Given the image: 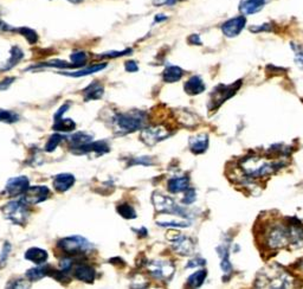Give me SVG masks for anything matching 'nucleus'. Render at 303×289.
Wrapping results in <instances>:
<instances>
[{
    "label": "nucleus",
    "mask_w": 303,
    "mask_h": 289,
    "mask_svg": "<svg viewBox=\"0 0 303 289\" xmlns=\"http://www.w3.org/2000/svg\"><path fill=\"white\" fill-rule=\"evenodd\" d=\"M50 196L51 192L46 186H33L26 190L22 200L26 205H36L46 200Z\"/></svg>",
    "instance_id": "nucleus-10"
},
{
    "label": "nucleus",
    "mask_w": 303,
    "mask_h": 289,
    "mask_svg": "<svg viewBox=\"0 0 303 289\" xmlns=\"http://www.w3.org/2000/svg\"><path fill=\"white\" fill-rule=\"evenodd\" d=\"M171 134L172 132L169 131L166 126L155 125L142 129L140 139L144 144L148 146H154L156 144H159V142L166 140V139L171 137Z\"/></svg>",
    "instance_id": "nucleus-8"
},
{
    "label": "nucleus",
    "mask_w": 303,
    "mask_h": 289,
    "mask_svg": "<svg viewBox=\"0 0 303 289\" xmlns=\"http://www.w3.org/2000/svg\"><path fill=\"white\" fill-rule=\"evenodd\" d=\"M301 267H302V268H303V263H302V264H301Z\"/></svg>",
    "instance_id": "nucleus-51"
},
{
    "label": "nucleus",
    "mask_w": 303,
    "mask_h": 289,
    "mask_svg": "<svg viewBox=\"0 0 303 289\" xmlns=\"http://www.w3.org/2000/svg\"><path fill=\"white\" fill-rule=\"evenodd\" d=\"M10 253H11V244H10L9 242H5L4 247H3L2 254H0V268L5 267L6 262H8V260H9Z\"/></svg>",
    "instance_id": "nucleus-37"
},
{
    "label": "nucleus",
    "mask_w": 303,
    "mask_h": 289,
    "mask_svg": "<svg viewBox=\"0 0 303 289\" xmlns=\"http://www.w3.org/2000/svg\"><path fill=\"white\" fill-rule=\"evenodd\" d=\"M206 261L204 260V258H200V257H197L195 258V260L190 261L189 263H187V268H195V267H202V266H205Z\"/></svg>",
    "instance_id": "nucleus-41"
},
{
    "label": "nucleus",
    "mask_w": 303,
    "mask_h": 289,
    "mask_svg": "<svg viewBox=\"0 0 303 289\" xmlns=\"http://www.w3.org/2000/svg\"><path fill=\"white\" fill-rule=\"evenodd\" d=\"M156 224L161 227H173V229H184L190 226V223L185 220H168V222H158Z\"/></svg>",
    "instance_id": "nucleus-35"
},
{
    "label": "nucleus",
    "mask_w": 303,
    "mask_h": 289,
    "mask_svg": "<svg viewBox=\"0 0 303 289\" xmlns=\"http://www.w3.org/2000/svg\"><path fill=\"white\" fill-rule=\"evenodd\" d=\"M70 3H74V4H80V3L83 2V0H69Z\"/></svg>",
    "instance_id": "nucleus-49"
},
{
    "label": "nucleus",
    "mask_w": 303,
    "mask_h": 289,
    "mask_svg": "<svg viewBox=\"0 0 303 289\" xmlns=\"http://www.w3.org/2000/svg\"><path fill=\"white\" fill-rule=\"evenodd\" d=\"M3 213H4L6 219H9L10 222L16 224V225L24 226L26 225L27 220H29V210H27V205L22 199L6 204L3 209Z\"/></svg>",
    "instance_id": "nucleus-5"
},
{
    "label": "nucleus",
    "mask_w": 303,
    "mask_h": 289,
    "mask_svg": "<svg viewBox=\"0 0 303 289\" xmlns=\"http://www.w3.org/2000/svg\"><path fill=\"white\" fill-rule=\"evenodd\" d=\"M132 165L152 166L153 165V161H152V158H149V156H140V158L132 159V161L129 162V166H132Z\"/></svg>",
    "instance_id": "nucleus-39"
},
{
    "label": "nucleus",
    "mask_w": 303,
    "mask_h": 289,
    "mask_svg": "<svg viewBox=\"0 0 303 289\" xmlns=\"http://www.w3.org/2000/svg\"><path fill=\"white\" fill-rule=\"evenodd\" d=\"M69 140H70L71 149H75L88 144V142H90L93 140V135L84 133V132H77V133L71 135Z\"/></svg>",
    "instance_id": "nucleus-26"
},
{
    "label": "nucleus",
    "mask_w": 303,
    "mask_h": 289,
    "mask_svg": "<svg viewBox=\"0 0 303 289\" xmlns=\"http://www.w3.org/2000/svg\"><path fill=\"white\" fill-rule=\"evenodd\" d=\"M176 2H183V0H176Z\"/></svg>",
    "instance_id": "nucleus-50"
},
{
    "label": "nucleus",
    "mask_w": 303,
    "mask_h": 289,
    "mask_svg": "<svg viewBox=\"0 0 303 289\" xmlns=\"http://www.w3.org/2000/svg\"><path fill=\"white\" fill-rule=\"evenodd\" d=\"M75 153H78V154H84V153H98V154H104V153H108L110 151V147L105 141H90L88 144L81 146V147L73 149Z\"/></svg>",
    "instance_id": "nucleus-14"
},
{
    "label": "nucleus",
    "mask_w": 303,
    "mask_h": 289,
    "mask_svg": "<svg viewBox=\"0 0 303 289\" xmlns=\"http://www.w3.org/2000/svg\"><path fill=\"white\" fill-rule=\"evenodd\" d=\"M197 198V192L195 189L189 188L187 190L184 191V198H183V203L185 204V205H191V204H193L196 202Z\"/></svg>",
    "instance_id": "nucleus-36"
},
{
    "label": "nucleus",
    "mask_w": 303,
    "mask_h": 289,
    "mask_svg": "<svg viewBox=\"0 0 303 289\" xmlns=\"http://www.w3.org/2000/svg\"><path fill=\"white\" fill-rule=\"evenodd\" d=\"M52 129L56 132L69 133V132H73L76 129V124H75L71 119H63V117H62L58 119H54V124H53Z\"/></svg>",
    "instance_id": "nucleus-25"
},
{
    "label": "nucleus",
    "mask_w": 303,
    "mask_h": 289,
    "mask_svg": "<svg viewBox=\"0 0 303 289\" xmlns=\"http://www.w3.org/2000/svg\"><path fill=\"white\" fill-rule=\"evenodd\" d=\"M16 31L19 32L20 35H23L24 37H25L26 40L29 43L35 44L37 40H38V35H37L35 30L29 29V28H20V29H17Z\"/></svg>",
    "instance_id": "nucleus-34"
},
{
    "label": "nucleus",
    "mask_w": 303,
    "mask_h": 289,
    "mask_svg": "<svg viewBox=\"0 0 303 289\" xmlns=\"http://www.w3.org/2000/svg\"><path fill=\"white\" fill-rule=\"evenodd\" d=\"M13 81H15V77H8L5 78L4 81H2V82H0V90L8 89V88L13 83Z\"/></svg>",
    "instance_id": "nucleus-44"
},
{
    "label": "nucleus",
    "mask_w": 303,
    "mask_h": 289,
    "mask_svg": "<svg viewBox=\"0 0 303 289\" xmlns=\"http://www.w3.org/2000/svg\"><path fill=\"white\" fill-rule=\"evenodd\" d=\"M116 211L118 215H120L122 218L125 219H135L136 218V211L134 210V207L132 205H129L128 203H124L117 205Z\"/></svg>",
    "instance_id": "nucleus-29"
},
{
    "label": "nucleus",
    "mask_w": 303,
    "mask_h": 289,
    "mask_svg": "<svg viewBox=\"0 0 303 289\" xmlns=\"http://www.w3.org/2000/svg\"><path fill=\"white\" fill-rule=\"evenodd\" d=\"M265 5V0H240L239 11L243 15H254L260 12Z\"/></svg>",
    "instance_id": "nucleus-21"
},
{
    "label": "nucleus",
    "mask_w": 303,
    "mask_h": 289,
    "mask_svg": "<svg viewBox=\"0 0 303 289\" xmlns=\"http://www.w3.org/2000/svg\"><path fill=\"white\" fill-rule=\"evenodd\" d=\"M74 276L82 282L86 283H93L96 277V270L89 264H78L74 270Z\"/></svg>",
    "instance_id": "nucleus-15"
},
{
    "label": "nucleus",
    "mask_w": 303,
    "mask_h": 289,
    "mask_svg": "<svg viewBox=\"0 0 303 289\" xmlns=\"http://www.w3.org/2000/svg\"><path fill=\"white\" fill-rule=\"evenodd\" d=\"M240 86H241V81H237V82H234L233 84H230V86H225V84H219V86H217L210 95L209 109L210 110L218 109L224 102L232 97L233 95L239 90Z\"/></svg>",
    "instance_id": "nucleus-4"
},
{
    "label": "nucleus",
    "mask_w": 303,
    "mask_h": 289,
    "mask_svg": "<svg viewBox=\"0 0 303 289\" xmlns=\"http://www.w3.org/2000/svg\"><path fill=\"white\" fill-rule=\"evenodd\" d=\"M131 52H132L131 49H127L124 51H109V52H105L103 55H101V57H105V59H116V57L126 56Z\"/></svg>",
    "instance_id": "nucleus-40"
},
{
    "label": "nucleus",
    "mask_w": 303,
    "mask_h": 289,
    "mask_svg": "<svg viewBox=\"0 0 303 289\" xmlns=\"http://www.w3.org/2000/svg\"><path fill=\"white\" fill-rule=\"evenodd\" d=\"M47 257H49L47 251H45L44 249H40V248H30V249L26 250L25 253L26 260L33 262V263H36L37 266L45 263L47 261Z\"/></svg>",
    "instance_id": "nucleus-22"
},
{
    "label": "nucleus",
    "mask_w": 303,
    "mask_h": 289,
    "mask_svg": "<svg viewBox=\"0 0 303 289\" xmlns=\"http://www.w3.org/2000/svg\"><path fill=\"white\" fill-rule=\"evenodd\" d=\"M209 147V137L207 134H199L190 139V149L195 154H202Z\"/></svg>",
    "instance_id": "nucleus-19"
},
{
    "label": "nucleus",
    "mask_w": 303,
    "mask_h": 289,
    "mask_svg": "<svg viewBox=\"0 0 303 289\" xmlns=\"http://www.w3.org/2000/svg\"><path fill=\"white\" fill-rule=\"evenodd\" d=\"M153 204H154L155 210L162 213H172V215H178L185 218H189V215L183 207H180L171 197L163 196L161 193H154L153 195Z\"/></svg>",
    "instance_id": "nucleus-7"
},
{
    "label": "nucleus",
    "mask_w": 303,
    "mask_h": 289,
    "mask_svg": "<svg viewBox=\"0 0 303 289\" xmlns=\"http://www.w3.org/2000/svg\"><path fill=\"white\" fill-rule=\"evenodd\" d=\"M23 51L19 49L18 46H13L11 49V56H10V60L9 62L6 63V66L4 68V70H9V69H12L13 67L17 66L20 61H22L23 59Z\"/></svg>",
    "instance_id": "nucleus-30"
},
{
    "label": "nucleus",
    "mask_w": 303,
    "mask_h": 289,
    "mask_svg": "<svg viewBox=\"0 0 303 289\" xmlns=\"http://www.w3.org/2000/svg\"><path fill=\"white\" fill-rule=\"evenodd\" d=\"M146 268H147L148 273L151 274L153 277L156 278V280L163 281L169 280L175 271V267L173 266V263L162 260H155L149 262Z\"/></svg>",
    "instance_id": "nucleus-9"
},
{
    "label": "nucleus",
    "mask_w": 303,
    "mask_h": 289,
    "mask_svg": "<svg viewBox=\"0 0 303 289\" xmlns=\"http://www.w3.org/2000/svg\"><path fill=\"white\" fill-rule=\"evenodd\" d=\"M66 139V137H63V135H60L59 133H54L50 137L49 140H47L46 142V146H45V151L46 152H53L54 149H56L57 146H58L60 144V141L64 140Z\"/></svg>",
    "instance_id": "nucleus-32"
},
{
    "label": "nucleus",
    "mask_w": 303,
    "mask_h": 289,
    "mask_svg": "<svg viewBox=\"0 0 303 289\" xmlns=\"http://www.w3.org/2000/svg\"><path fill=\"white\" fill-rule=\"evenodd\" d=\"M30 188V180L26 177H16L11 178L6 184L5 191L8 192L9 196L16 197L24 195L27 189Z\"/></svg>",
    "instance_id": "nucleus-11"
},
{
    "label": "nucleus",
    "mask_w": 303,
    "mask_h": 289,
    "mask_svg": "<svg viewBox=\"0 0 303 289\" xmlns=\"http://www.w3.org/2000/svg\"><path fill=\"white\" fill-rule=\"evenodd\" d=\"M173 249L181 256H191L195 253V242L190 237L179 235L174 241H172Z\"/></svg>",
    "instance_id": "nucleus-13"
},
{
    "label": "nucleus",
    "mask_w": 303,
    "mask_h": 289,
    "mask_svg": "<svg viewBox=\"0 0 303 289\" xmlns=\"http://www.w3.org/2000/svg\"><path fill=\"white\" fill-rule=\"evenodd\" d=\"M190 188V179L189 177H174L167 182V190L171 193H180Z\"/></svg>",
    "instance_id": "nucleus-20"
},
{
    "label": "nucleus",
    "mask_w": 303,
    "mask_h": 289,
    "mask_svg": "<svg viewBox=\"0 0 303 289\" xmlns=\"http://www.w3.org/2000/svg\"><path fill=\"white\" fill-rule=\"evenodd\" d=\"M245 24H247V19H245V17H243V16L236 17V18L227 20V22L223 24L222 31L226 37L232 38V37H236L239 35V33L241 32V30L244 29Z\"/></svg>",
    "instance_id": "nucleus-12"
},
{
    "label": "nucleus",
    "mask_w": 303,
    "mask_h": 289,
    "mask_svg": "<svg viewBox=\"0 0 303 289\" xmlns=\"http://www.w3.org/2000/svg\"><path fill=\"white\" fill-rule=\"evenodd\" d=\"M135 231H136V234H138L140 237H146V236H148V230L146 229V227H141V229L135 230Z\"/></svg>",
    "instance_id": "nucleus-46"
},
{
    "label": "nucleus",
    "mask_w": 303,
    "mask_h": 289,
    "mask_svg": "<svg viewBox=\"0 0 303 289\" xmlns=\"http://www.w3.org/2000/svg\"><path fill=\"white\" fill-rule=\"evenodd\" d=\"M125 67H126V70H127L128 73H135V71L139 70L138 63H136L135 61H127L125 64Z\"/></svg>",
    "instance_id": "nucleus-42"
},
{
    "label": "nucleus",
    "mask_w": 303,
    "mask_h": 289,
    "mask_svg": "<svg viewBox=\"0 0 303 289\" xmlns=\"http://www.w3.org/2000/svg\"><path fill=\"white\" fill-rule=\"evenodd\" d=\"M105 67H107V63H101V64H96V66L84 68V69H82L80 71H75V73H62V75H66V76H70V77H82V76H87V75L97 73V71H101L102 69H104Z\"/></svg>",
    "instance_id": "nucleus-27"
},
{
    "label": "nucleus",
    "mask_w": 303,
    "mask_h": 289,
    "mask_svg": "<svg viewBox=\"0 0 303 289\" xmlns=\"http://www.w3.org/2000/svg\"><path fill=\"white\" fill-rule=\"evenodd\" d=\"M284 162H276L268 159L260 158V156L253 155L244 158L240 161V168L245 176L249 179H261L272 175L274 172L278 171L284 167Z\"/></svg>",
    "instance_id": "nucleus-1"
},
{
    "label": "nucleus",
    "mask_w": 303,
    "mask_h": 289,
    "mask_svg": "<svg viewBox=\"0 0 303 289\" xmlns=\"http://www.w3.org/2000/svg\"><path fill=\"white\" fill-rule=\"evenodd\" d=\"M166 2H167V0H154V5H158V6L163 5L166 4Z\"/></svg>",
    "instance_id": "nucleus-48"
},
{
    "label": "nucleus",
    "mask_w": 303,
    "mask_h": 289,
    "mask_svg": "<svg viewBox=\"0 0 303 289\" xmlns=\"http://www.w3.org/2000/svg\"><path fill=\"white\" fill-rule=\"evenodd\" d=\"M0 24H2V20H0Z\"/></svg>",
    "instance_id": "nucleus-52"
},
{
    "label": "nucleus",
    "mask_w": 303,
    "mask_h": 289,
    "mask_svg": "<svg viewBox=\"0 0 303 289\" xmlns=\"http://www.w3.org/2000/svg\"><path fill=\"white\" fill-rule=\"evenodd\" d=\"M271 30V25L270 23L268 24H263L262 26H253V28H250V31L253 32H260V31H270Z\"/></svg>",
    "instance_id": "nucleus-43"
},
{
    "label": "nucleus",
    "mask_w": 303,
    "mask_h": 289,
    "mask_svg": "<svg viewBox=\"0 0 303 289\" xmlns=\"http://www.w3.org/2000/svg\"><path fill=\"white\" fill-rule=\"evenodd\" d=\"M88 56L84 51H76L71 55V62H73L74 68H81L87 63Z\"/></svg>",
    "instance_id": "nucleus-31"
},
{
    "label": "nucleus",
    "mask_w": 303,
    "mask_h": 289,
    "mask_svg": "<svg viewBox=\"0 0 303 289\" xmlns=\"http://www.w3.org/2000/svg\"><path fill=\"white\" fill-rule=\"evenodd\" d=\"M57 270H54L51 266L47 264H39L38 267L32 268V269L26 271V277L29 278V281H38L40 278L45 276H54Z\"/></svg>",
    "instance_id": "nucleus-16"
},
{
    "label": "nucleus",
    "mask_w": 303,
    "mask_h": 289,
    "mask_svg": "<svg viewBox=\"0 0 303 289\" xmlns=\"http://www.w3.org/2000/svg\"><path fill=\"white\" fill-rule=\"evenodd\" d=\"M260 280L257 281L258 287L267 288H288L291 287L292 277L290 274L285 273L284 270L278 268H271L268 271H262L258 275Z\"/></svg>",
    "instance_id": "nucleus-3"
},
{
    "label": "nucleus",
    "mask_w": 303,
    "mask_h": 289,
    "mask_svg": "<svg viewBox=\"0 0 303 289\" xmlns=\"http://www.w3.org/2000/svg\"><path fill=\"white\" fill-rule=\"evenodd\" d=\"M147 115L144 111H129V113H118L114 117V125L122 133H134L140 131L146 126Z\"/></svg>",
    "instance_id": "nucleus-2"
},
{
    "label": "nucleus",
    "mask_w": 303,
    "mask_h": 289,
    "mask_svg": "<svg viewBox=\"0 0 303 289\" xmlns=\"http://www.w3.org/2000/svg\"><path fill=\"white\" fill-rule=\"evenodd\" d=\"M292 50L295 51V62L299 68L303 69V47L299 45H295L294 43L291 44Z\"/></svg>",
    "instance_id": "nucleus-38"
},
{
    "label": "nucleus",
    "mask_w": 303,
    "mask_h": 289,
    "mask_svg": "<svg viewBox=\"0 0 303 289\" xmlns=\"http://www.w3.org/2000/svg\"><path fill=\"white\" fill-rule=\"evenodd\" d=\"M206 86L204 83V81L199 76H192L186 81L185 86H184V90L190 96H195V95L202 94L203 91H205Z\"/></svg>",
    "instance_id": "nucleus-17"
},
{
    "label": "nucleus",
    "mask_w": 303,
    "mask_h": 289,
    "mask_svg": "<svg viewBox=\"0 0 303 289\" xmlns=\"http://www.w3.org/2000/svg\"><path fill=\"white\" fill-rule=\"evenodd\" d=\"M167 19V17H166L165 15H158L155 16V22L156 23H160V22H163V20Z\"/></svg>",
    "instance_id": "nucleus-47"
},
{
    "label": "nucleus",
    "mask_w": 303,
    "mask_h": 289,
    "mask_svg": "<svg viewBox=\"0 0 303 289\" xmlns=\"http://www.w3.org/2000/svg\"><path fill=\"white\" fill-rule=\"evenodd\" d=\"M207 271L206 270H198L195 274H192L191 276L187 278V285L191 288H199L204 284V282L206 280Z\"/></svg>",
    "instance_id": "nucleus-28"
},
{
    "label": "nucleus",
    "mask_w": 303,
    "mask_h": 289,
    "mask_svg": "<svg viewBox=\"0 0 303 289\" xmlns=\"http://www.w3.org/2000/svg\"><path fill=\"white\" fill-rule=\"evenodd\" d=\"M75 180V177L70 173H60L53 180V188L58 192H66L73 188Z\"/></svg>",
    "instance_id": "nucleus-18"
},
{
    "label": "nucleus",
    "mask_w": 303,
    "mask_h": 289,
    "mask_svg": "<svg viewBox=\"0 0 303 289\" xmlns=\"http://www.w3.org/2000/svg\"><path fill=\"white\" fill-rule=\"evenodd\" d=\"M183 76H184V70L181 68L176 66H167L162 73L163 81L167 83L178 82V81L181 80Z\"/></svg>",
    "instance_id": "nucleus-23"
},
{
    "label": "nucleus",
    "mask_w": 303,
    "mask_h": 289,
    "mask_svg": "<svg viewBox=\"0 0 303 289\" xmlns=\"http://www.w3.org/2000/svg\"><path fill=\"white\" fill-rule=\"evenodd\" d=\"M17 121H19L18 114L10 110L0 109V122H4V124H16Z\"/></svg>",
    "instance_id": "nucleus-33"
},
{
    "label": "nucleus",
    "mask_w": 303,
    "mask_h": 289,
    "mask_svg": "<svg viewBox=\"0 0 303 289\" xmlns=\"http://www.w3.org/2000/svg\"><path fill=\"white\" fill-rule=\"evenodd\" d=\"M104 94V88L98 82H93L84 89V100H100Z\"/></svg>",
    "instance_id": "nucleus-24"
},
{
    "label": "nucleus",
    "mask_w": 303,
    "mask_h": 289,
    "mask_svg": "<svg viewBox=\"0 0 303 289\" xmlns=\"http://www.w3.org/2000/svg\"><path fill=\"white\" fill-rule=\"evenodd\" d=\"M57 247L68 255H81L86 254L91 249L89 241L82 236H70L62 239L57 243Z\"/></svg>",
    "instance_id": "nucleus-6"
},
{
    "label": "nucleus",
    "mask_w": 303,
    "mask_h": 289,
    "mask_svg": "<svg viewBox=\"0 0 303 289\" xmlns=\"http://www.w3.org/2000/svg\"><path fill=\"white\" fill-rule=\"evenodd\" d=\"M189 43L195 44V45H202V40H200L198 35H192L189 37Z\"/></svg>",
    "instance_id": "nucleus-45"
}]
</instances>
